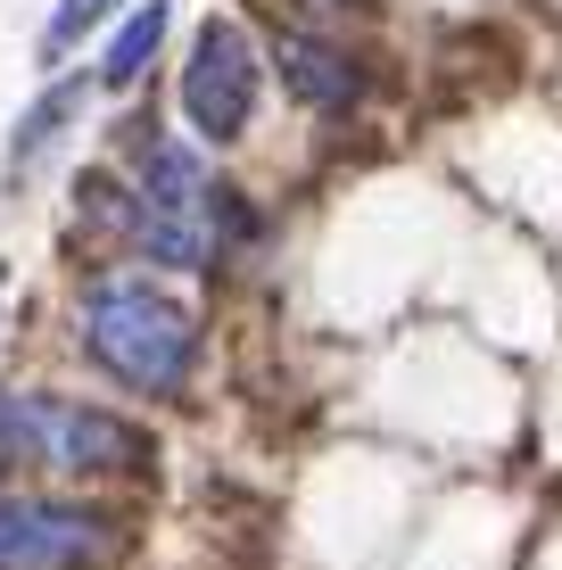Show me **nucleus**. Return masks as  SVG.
<instances>
[{"instance_id": "obj_1", "label": "nucleus", "mask_w": 562, "mask_h": 570, "mask_svg": "<svg viewBox=\"0 0 562 570\" xmlns=\"http://www.w3.org/2000/svg\"><path fill=\"white\" fill-rule=\"evenodd\" d=\"M83 347L100 356L125 389H174L190 372V347H199V331H190V314L158 298L149 282H108V289H91V306H83Z\"/></svg>"}, {"instance_id": "obj_2", "label": "nucleus", "mask_w": 562, "mask_h": 570, "mask_svg": "<svg viewBox=\"0 0 562 570\" xmlns=\"http://www.w3.org/2000/svg\"><path fill=\"white\" fill-rule=\"evenodd\" d=\"M248 108H257V50L231 17H207L199 42H190L183 67V116L207 132V141H240Z\"/></svg>"}, {"instance_id": "obj_3", "label": "nucleus", "mask_w": 562, "mask_h": 570, "mask_svg": "<svg viewBox=\"0 0 562 570\" xmlns=\"http://www.w3.org/2000/svg\"><path fill=\"white\" fill-rule=\"evenodd\" d=\"M199 215H207L199 157H190L183 141H158V149H149V166H141V248L158 265H199L207 257Z\"/></svg>"}, {"instance_id": "obj_4", "label": "nucleus", "mask_w": 562, "mask_h": 570, "mask_svg": "<svg viewBox=\"0 0 562 570\" xmlns=\"http://www.w3.org/2000/svg\"><path fill=\"white\" fill-rule=\"evenodd\" d=\"M100 554V521L67 504L0 497V570H75Z\"/></svg>"}, {"instance_id": "obj_5", "label": "nucleus", "mask_w": 562, "mask_h": 570, "mask_svg": "<svg viewBox=\"0 0 562 570\" xmlns=\"http://www.w3.org/2000/svg\"><path fill=\"white\" fill-rule=\"evenodd\" d=\"M42 414V463H67V471H132L149 455L141 430L100 414V405H58V397H33Z\"/></svg>"}, {"instance_id": "obj_6", "label": "nucleus", "mask_w": 562, "mask_h": 570, "mask_svg": "<svg viewBox=\"0 0 562 570\" xmlns=\"http://www.w3.org/2000/svg\"><path fill=\"white\" fill-rule=\"evenodd\" d=\"M274 67H282V83L298 91L315 116H339V108H356L364 100V75H356V58L332 50V42H315V33H282L274 42Z\"/></svg>"}, {"instance_id": "obj_7", "label": "nucleus", "mask_w": 562, "mask_h": 570, "mask_svg": "<svg viewBox=\"0 0 562 570\" xmlns=\"http://www.w3.org/2000/svg\"><path fill=\"white\" fill-rule=\"evenodd\" d=\"M166 42V0H141V9L125 17V33L108 42V58H100V83L108 91H125V83H141V67H149V50Z\"/></svg>"}, {"instance_id": "obj_8", "label": "nucleus", "mask_w": 562, "mask_h": 570, "mask_svg": "<svg viewBox=\"0 0 562 570\" xmlns=\"http://www.w3.org/2000/svg\"><path fill=\"white\" fill-rule=\"evenodd\" d=\"M83 108V83H58L42 108L26 116V125H17V141H9V166H33V157H42L50 141H58V125H67V116Z\"/></svg>"}, {"instance_id": "obj_9", "label": "nucleus", "mask_w": 562, "mask_h": 570, "mask_svg": "<svg viewBox=\"0 0 562 570\" xmlns=\"http://www.w3.org/2000/svg\"><path fill=\"white\" fill-rule=\"evenodd\" d=\"M0 463H42V414H33V397H9V389H0Z\"/></svg>"}, {"instance_id": "obj_10", "label": "nucleus", "mask_w": 562, "mask_h": 570, "mask_svg": "<svg viewBox=\"0 0 562 570\" xmlns=\"http://www.w3.org/2000/svg\"><path fill=\"white\" fill-rule=\"evenodd\" d=\"M108 9H116V0H58L50 26H42V50H75L91 26H108Z\"/></svg>"}, {"instance_id": "obj_11", "label": "nucleus", "mask_w": 562, "mask_h": 570, "mask_svg": "<svg viewBox=\"0 0 562 570\" xmlns=\"http://www.w3.org/2000/svg\"><path fill=\"white\" fill-rule=\"evenodd\" d=\"M339 9H364V0H339Z\"/></svg>"}]
</instances>
